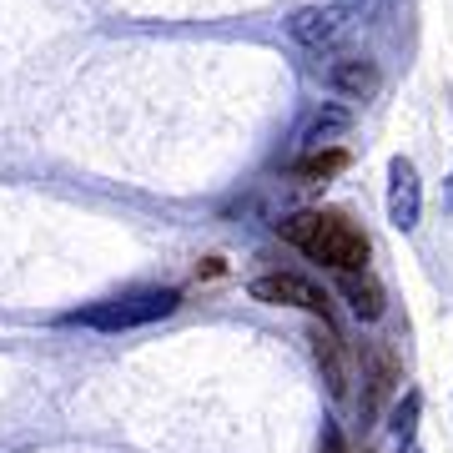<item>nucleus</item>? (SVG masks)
I'll return each mask as SVG.
<instances>
[{"label":"nucleus","mask_w":453,"mask_h":453,"mask_svg":"<svg viewBox=\"0 0 453 453\" xmlns=\"http://www.w3.org/2000/svg\"><path fill=\"white\" fill-rule=\"evenodd\" d=\"M277 237L292 242L297 252H308L312 262L333 267V273H363L372 252L363 226H353L342 211H292L277 222Z\"/></svg>","instance_id":"obj_1"},{"label":"nucleus","mask_w":453,"mask_h":453,"mask_svg":"<svg viewBox=\"0 0 453 453\" xmlns=\"http://www.w3.org/2000/svg\"><path fill=\"white\" fill-rule=\"evenodd\" d=\"M181 297L177 292H146V297H116V303H101L91 312H76V323L91 327H131V323H151V318H166Z\"/></svg>","instance_id":"obj_2"},{"label":"nucleus","mask_w":453,"mask_h":453,"mask_svg":"<svg viewBox=\"0 0 453 453\" xmlns=\"http://www.w3.org/2000/svg\"><path fill=\"white\" fill-rule=\"evenodd\" d=\"M252 297L257 303H273V308H303V312H318L327 323V292H318L308 277H292V273H273V277H252Z\"/></svg>","instance_id":"obj_3"},{"label":"nucleus","mask_w":453,"mask_h":453,"mask_svg":"<svg viewBox=\"0 0 453 453\" xmlns=\"http://www.w3.org/2000/svg\"><path fill=\"white\" fill-rule=\"evenodd\" d=\"M348 26H353V16H348L342 5H303V11L288 20L292 41H297V46H308V50L338 46L342 35H348Z\"/></svg>","instance_id":"obj_4"},{"label":"nucleus","mask_w":453,"mask_h":453,"mask_svg":"<svg viewBox=\"0 0 453 453\" xmlns=\"http://www.w3.org/2000/svg\"><path fill=\"white\" fill-rule=\"evenodd\" d=\"M423 211V187H418V166L408 157H393L388 162V222L398 232H413Z\"/></svg>","instance_id":"obj_5"},{"label":"nucleus","mask_w":453,"mask_h":453,"mask_svg":"<svg viewBox=\"0 0 453 453\" xmlns=\"http://www.w3.org/2000/svg\"><path fill=\"white\" fill-rule=\"evenodd\" d=\"M342 297H348V308L363 318V323H378L383 318V288H378V277L363 273H342Z\"/></svg>","instance_id":"obj_6"},{"label":"nucleus","mask_w":453,"mask_h":453,"mask_svg":"<svg viewBox=\"0 0 453 453\" xmlns=\"http://www.w3.org/2000/svg\"><path fill=\"white\" fill-rule=\"evenodd\" d=\"M327 81H333V91L363 101V96H372V91H378V65H372L368 56H348V61L333 65V76H327Z\"/></svg>","instance_id":"obj_7"},{"label":"nucleus","mask_w":453,"mask_h":453,"mask_svg":"<svg viewBox=\"0 0 453 453\" xmlns=\"http://www.w3.org/2000/svg\"><path fill=\"white\" fill-rule=\"evenodd\" d=\"M393 383H398V357H393V348H368V413L383 408Z\"/></svg>","instance_id":"obj_8"},{"label":"nucleus","mask_w":453,"mask_h":453,"mask_svg":"<svg viewBox=\"0 0 453 453\" xmlns=\"http://www.w3.org/2000/svg\"><path fill=\"white\" fill-rule=\"evenodd\" d=\"M342 166H348V151H342V146H312V151H308L297 166H292V172L308 181V187H323V181L338 177Z\"/></svg>","instance_id":"obj_9"},{"label":"nucleus","mask_w":453,"mask_h":453,"mask_svg":"<svg viewBox=\"0 0 453 453\" xmlns=\"http://www.w3.org/2000/svg\"><path fill=\"white\" fill-rule=\"evenodd\" d=\"M348 127H353V111H348V106H323V111L308 121L303 142H308V146H333Z\"/></svg>","instance_id":"obj_10"},{"label":"nucleus","mask_w":453,"mask_h":453,"mask_svg":"<svg viewBox=\"0 0 453 453\" xmlns=\"http://www.w3.org/2000/svg\"><path fill=\"white\" fill-rule=\"evenodd\" d=\"M312 348H318V363H323V372H327V388L338 393L342 398V388H348V383H342V353H338V333H333V327H318V338H312Z\"/></svg>","instance_id":"obj_11"},{"label":"nucleus","mask_w":453,"mask_h":453,"mask_svg":"<svg viewBox=\"0 0 453 453\" xmlns=\"http://www.w3.org/2000/svg\"><path fill=\"white\" fill-rule=\"evenodd\" d=\"M413 418H418V393H408L403 408H398V418H393V428H398V438L413 434Z\"/></svg>","instance_id":"obj_12"},{"label":"nucleus","mask_w":453,"mask_h":453,"mask_svg":"<svg viewBox=\"0 0 453 453\" xmlns=\"http://www.w3.org/2000/svg\"><path fill=\"white\" fill-rule=\"evenodd\" d=\"M323 453H342V438H338V428H327V438H323Z\"/></svg>","instance_id":"obj_13"}]
</instances>
